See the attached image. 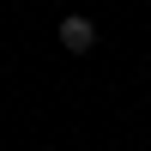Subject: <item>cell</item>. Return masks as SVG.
Masks as SVG:
<instances>
[{"mask_svg": "<svg viewBox=\"0 0 151 151\" xmlns=\"http://www.w3.org/2000/svg\"><path fill=\"white\" fill-rule=\"evenodd\" d=\"M55 36H60V48H67V55H91V48H97V18L67 12V18L55 24Z\"/></svg>", "mask_w": 151, "mask_h": 151, "instance_id": "obj_1", "label": "cell"}]
</instances>
